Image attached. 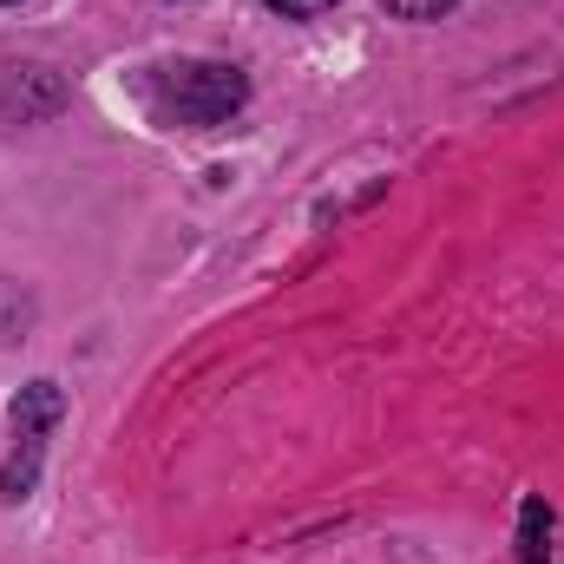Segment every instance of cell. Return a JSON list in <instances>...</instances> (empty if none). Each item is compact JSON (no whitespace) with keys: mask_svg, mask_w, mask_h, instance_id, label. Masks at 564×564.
<instances>
[{"mask_svg":"<svg viewBox=\"0 0 564 564\" xmlns=\"http://www.w3.org/2000/svg\"><path fill=\"white\" fill-rule=\"evenodd\" d=\"M519 564H552V506L539 492L519 506Z\"/></svg>","mask_w":564,"mask_h":564,"instance_id":"obj_3","label":"cell"},{"mask_svg":"<svg viewBox=\"0 0 564 564\" xmlns=\"http://www.w3.org/2000/svg\"><path fill=\"white\" fill-rule=\"evenodd\" d=\"M0 7H20V0H0Z\"/></svg>","mask_w":564,"mask_h":564,"instance_id":"obj_6","label":"cell"},{"mask_svg":"<svg viewBox=\"0 0 564 564\" xmlns=\"http://www.w3.org/2000/svg\"><path fill=\"white\" fill-rule=\"evenodd\" d=\"M394 20H440V13H453L459 0H381Z\"/></svg>","mask_w":564,"mask_h":564,"instance_id":"obj_4","label":"cell"},{"mask_svg":"<svg viewBox=\"0 0 564 564\" xmlns=\"http://www.w3.org/2000/svg\"><path fill=\"white\" fill-rule=\"evenodd\" d=\"M59 414H66L59 381H26V388L13 394V459H7V473H0V499H7V506L33 499L40 459H46V433L59 426Z\"/></svg>","mask_w":564,"mask_h":564,"instance_id":"obj_2","label":"cell"},{"mask_svg":"<svg viewBox=\"0 0 564 564\" xmlns=\"http://www.w3.org/2000/svg\"><path fill=\"white\" fill-rule=\"evenodd\" d=\"M270 7H276L282 20H322V13H328L335 0H270Z\"/></svg>","mask_w":564,"mask_h":564,"instance_id":"obj_5","label":"cell"},{"mask_svg":"<svg viewBox=\"0 0 564 564\" xmlns=\"http://www.w3.org/2000/svg\"><path fill=\"white\" fill-rule=\"evenodd\" d=\"M250 99L243 66L230 59H171L144 79V106L158 126H184V132H210L224 119H237Z\"/></svg>","mask_w":564,"mask_h":564,"instance_id":"obj_1","label":"cell"}]
</instances>
